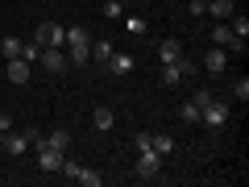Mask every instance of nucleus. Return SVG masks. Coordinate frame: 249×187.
I'll list each match as a JSON object with an SVG mask.
<instances>
[{
    "mask_svg": "<svg viewBox=\"0 0 249 187\" xmlns=\"http://www.w3.org/2000/svg\"><path fill=\"white\" fill-rule=\"evenodd\" d=\"M67 46H71V67H83V62H91V34L83 25H75V29H67Z\"/></svg>",
    "mask_w": 249,
    "mask_h": 187,
    "instance_id": "obj_1",
    "label": "nucleus"
},
{
    "mask_svg": "<svg viewBox=\"0 0 249 187\" xmlns=\"http://www.w3.org/2000/svg\"><path fill=\"white\" fill-rule=\"evenodd\" d=\"M199 121H204L208 129H224V125H229V104H220V100H208V104L199 108Z\"/></svg>",
    "mask_w": 249,
    "mask_h": 187,
    "instance_id": "obj_2",
    "label": "nucleus"
},
{
    "mask_svg": "<svg viewBox=\"0 0 249 187\" xmlns=\"http://www.w3.org/2000/svg\"><path fill=\"white\" fill-rule=\"evenodd\" d=\"M34 42H37V46H67V29L54 25V21H42L37 34H34Z\"/></svg>",
    "mask_w": 249,
    "mask_h": 187,
    "instance_id": "obj_3",
    "label": "nucleus"
},
{
    "mask_svg": "<svg viewBox=\"0 0 249 187\" xmlns=\"http://www.w3.org/2000/svg\"><path fill=\"white\" fill-rule=\"evenodd\" d=\"M208 42H212V46H220V50H245V42H241V37L229 29V21H220V25L212 29V37H208Z\"/></svg>",
    "mask_w": 249,
    "mask_h": 187,
    "instance_id": "obj_4",
    "label": "nucleus"
},
{
    "mask_svg": "<svg viewBox=\"0 0 249 187\" xmlns=\"http://www.w3.org/2000/svg\"><path fill=\"white\" fill-rule=\"evenodd\" d=\"M158 170H162V154H154L150 146L137 150V175L142 179H158Z\"/></svg>",
    "mask_w": 249,
    "mask_h": 187,
    "instance_id": "obj_5",
    "label": "nucleus"
},
{
    "mask_svg": "<svg viewBox=\"0 0 249 187\" xmlns=\"http://www.w3.org/2000/svg\"><path fill=\"white\" fill-rule=\"evenodd\" d=\"M37 58H42V67H46V71H54V75L71 67V58L62 54V46H42V54H37Z\"/></svg>",
    "mask_w": 249,
    "mask_h": 187,
    "instance_id": "obj_6",
    "label": "nucleus"
},
{
    "mask_svg": "<svg viewBox=\"0 0 249 187\" xmlns=\"http://www.w3.org/2000/svg\"><path fill=\"white\" fill-rule=\"evenodd\" d=\"M191 71H196V67H191L187 58H178V62H162V83H166V88H175V83H183Z\"/></svg>",
    "mask_w": 249,
    "mask_h": 187,
    "instance_id": "obj_7",
    "label": "nucleus"
},
{
    "mask_svg": "<svg viewBox=\"0 0 249 187\" xmlns=\"http://www.w3.org/2000/svg\"><path fill=\"white\" fill-rule=\"evenodd\" d=\"M37 167L42 170H62V150H54V146H37Z\"/></svg>",
    "mask_w": 249,
    "mask_h": 187,
    "instance_id": "obj_8",
    "label": "nucleus"
},
{
    "mask_svg": "<svg viewBox=\"0 0 249 187\" xmlns=\"http://www.w3.org/2000/svg\"><path fill=\"white\" fill-rule=\"evenodd\" d=\"M204 67L212 75H220L224 67H229V50H220V46H208V54H204Z\"/></svg>",
    "mask_w": 249,
    "mask_h": 187,
    "instance_id": "obj_9",
    "label": "nucleus"
},
{
    "mask_svg": "<svg viewBox=\"0 0 249 187\" xmlns=\"http://www.w3.org/2000/svg\"><path fill=\"white\" fill-rule=\"evenodd\" d=\"M29 142H37V133H17V137L4 133V146H0V150H9L13 158H17V154H25V150H29Z\"/></svg>",
    "mask_w": 249,
    "mask_h": 187,
    "instance_id": "obj_10",
    "label": "nucleus"
},
{
    "mask_svg": "<svg viewBox=\"0 0 249 187\" xmlns=\"http://www.w3.org/2000/svg\"><path fill=\"white\" fill-rule=\"evenodd\" d=\"M9 62V83H29V67H34V62H25V58H4Z\"/></svg>",
    "mask_w": 249,
    "mask_h": 187,
    "instance_id": "obj_11",
    "label": "nucleus"
},
{
    "mask_svg": "<svg viewBox=\"0 0 249 187\" xmlns=\"http://www.w3.org/2000/svg\"><path fill=\"white\" fill-rule=\"evenodd\" d=\"M158 58H162V62H178V58H183V42H175V37H166V42L158 46Z\"/></svg>",
    "mask_w": 249,
    "mask_h": 187,
    "instance_id": "obj_12",
    "label": "nucleus"
},
{
    "mask_svg": "<svg viewBox=\"0 0 249 187\" xmlns=\"http://www.w3.org/2000/svg\"><path fill=\"white\" fill-rule=\"evenodd\" d=\"M150 150L166 158V154H175V137H170V133H150Z\"/></svg>",
    "mask_w": 249,
    "mask_h": 187,
    "instance_id": "obj_13",
    "label": "nucleus"
},
{
    "mask_svg": "<svg viewBox=\"0 0 249 187\" xmlns=\"http://www.w3.org/2000/svg\"><path fill=\"white\" fill-rule=\"evenodd\" d=\"M208 13H212L216 21H229L232 13H237V4H232V0H208Z\"/></svg>",
    "mask_w": 249,
    "mask_h": 187,
    "instance_id": "obj_14",
    "label": "nucleus"
},
{
    "mask_svg": "<svg viewBox=\"0 0 249 187\" xmlns=\"http://www.w3.org/2000/svg\"><path fill=\"white\" fill-rule=\"evenodd\" d=\"M91 125H96L100 133H108V129L116 125V112H112V108H96V112H91Z\"/></svg>",
    "mask_w": 249,
    "mask_h": 187,
    "instance_id": "obj_15",
    "label": "nucleus"
},
{
    "mask_svg": "<svg viewBox=\"0 0 249 187\" xmlns=\"http://www.w3.org/2000/svg\"><path fill=\"white\" fill-rule=\"evenodd\" d=\"M108 71L112 75H129L133 71V54H112V58H108Z\"/></svg>",
    "mask_w": 249,
    "mask_h": 187,
    "instance_id": "obj_16",
    "label": "nucleus"
},
{
    "mask_svg": "<svg viewBox=\"0 0 249 187\" xmlns=\"http://www.w3.org/2000/svg\"><path fill=\"white\" fill-rule=\"evenodd\" d=\"M229 29L245 42V37H249V17H245V13H232V17H229Z\"/></svg>",
    "mask_w": 249,
    "mask_h": 187,
    "instance_id": "obj_17",
    "label": "nucleus"
},
{
    "mask_svg": "<svg viewBox=\"0 0 249 187\" xmlns=\"http://www.w3.org/2000/svg\"><path fill=\"white\" fill-rule=\"evenodd\" d=\"M112 42H91V58H96V62H104V67H108V58H112Z\"/></svg>",
    "mask_w": 249,
    "mask_h": 187,
    "instance_id": "obj_18",
    "label": "nucleus"
},
{
    "mask_svg": "<svg viewBox=\"0 0 249 187\" xmlns=\"http://www.w3.org/2000/svg\"><path fill=\"white\" fill-rule=\"evenodd\" d=\"M46 146H54V150H67V146H71V129H54V133L46 137Z\"/></svg>",
    "mask_w": 249,
    "mask_h": 187,
    "instance_id": "obj_19",
    "label": "nucleus"
},
{
    "mask_svg": "<svg viewBox=\"0 0 249 187\" xmlns=\"http://www.w3.org/2000/svg\"><path fill=\"white\" fill-rule=\"evenodd\" d=\"M21 37H4V42H0V54H4V58H21Z\"/></svg>",
    "mask_w": 249,
    "mask_h": 187,
    "instance_id": "obj_20",
    "label": "nucleus"
},
{
    "mask_svg": "<svg viewBox=\"0 0 249 187\" xmlns=\"http://www.w3.org/2000/svg\"><path fill=\"white\" fill-rule=\"evenodd\" d=\"M75 179H79L83 187H100V183H104V175H100V170H88V167H79V175H75Z\"/></svg>",
    "mask_w": 249,
    "mask_h": 187,
    "instance_id": "obj_21",
    "label": "nucleus"
},
{
    "mask_svg": "<svg viewBox=\"0 0 249 187\" xmlns=\"http://www.w3.org/2000/svg\"><path fill=\"white\" fill-rule=\"evenodd\" d=\"M178 116H183L187 125H196V121H199V104H196V100H187V104L178 108Z\"/></svg>",
    "mask_w": 249,
    "mask_h": 187,
    "instance_id": "obj_22",
    "label": "nucleus"
},
{
    "mask_svg": "<svg viewBox=\"0 0 249 187\" xmlns=\"http://www.w3.org/2000/svg\"><path fill=\"white\" fill-rule=\"evenodd\" d=\"M37 54H42V46H37V42H25V46H21V58H25V62H37Z\"/></svg>",
    "mask_w": 249,
    "mask_h": 187,
    "instance_id": "obj_23",
    "label": "nucleus"
},
{
    "mask_svg": "<svg viewBox=\"0 0 249 187\" xmlns=\"http://www.w3.org/2000/svg\"><path fill=\"white\" fill-rule=\"evenodd\" d=\"M187 13H191V17H204V13H208V0H191V4H187Z\"/></svg>",
    "mask_w": 249,
    "mask_h": 187,
    "instance_id": "obj_24",
    "label": "nucleus"
},
{
    "mask_svg": "<svg viewBox=\"0 0 249 187\" xmlns=\"http://www.w3.org/2000/svg\"><path fill=\"white\" fill-rule=\"evenodd\" d=\"M124 29H129V34H145V21L142 17H129V21H124Z\"/></svg>",
    "mask_w": 249,
    "mask_h": 187,
    "instance_id": "obj_25",
    "label": "nucleus"
},
{
    "mask_svg": "<svg viewBox=\"0 0 249 187\" xmlns=\"http://www.w3.org/2000/svg\"><path fill=\"white\" fill-rule=\"evenodd\" d=\"M232 92H237V100L245 104V100H249V79H237V88H232Z\"/></svg>",
    "mask_w": 249,
    "mask_h": 187,
    "instance_id": "obj_26",
    "label": "nucleus"
},
{
    "mask_svg": "<svg viewBox=\"0 0 249 187\" xmlns=\"http://www.w3.org/2000/svg\"><path fill=\"white\" fill-rule=\"evenodd\" d=\"M104 13H108V17H121V13H124V0H108Z\"/></svg>",
    "mask_w": 249,
    "mask_h": 187,
    "instance_id": "obj_27",
    "label": "nucleus"
},
{
    "mask_svg": "<svg viewBox=\"0 0 249 187\" xmlns=\"http://www.w3.org/2000/svg\"><path fill=\"white\" fill-rule=\"evenodd\" d=\"M208 100H216V96H212V92H208V88H199V92H196V104H199V108H204V104H208Z\"/></svg>",
    "mask_w": 249,
    "mask_h": 187,
    "instance_id": "obj_28",
    "label": "nucleus"
},
{
    "mask_svg": "<svg viewBox=\"0 0 249 187\" xmlns=\"http://www.w3.org/2000/svg\"><path fill=\"white\" fill-rule=\"evenodd\" d=\"M9 125H13V121H9V112H0V133H9Z\"/></svg>",
    "mask_w": 249,
    "mask_h": 187,
    "instance_id": "obj_29",
    "label": "nucleus"
},
{
    "mask_svg": "<svg viewBox=\"0 0 249 187\" xmlns=\"http://www.w3.org/2000/svg\"><path fill=\"white\" fill-rule=\"evenodd\" d=\"M0 146H4V133H0Z\"/></svg>",
    "mask_w": 249,
    "mask_h": 187,
    "instance_id": "obj_30",
    "label": "nucleus"
}]
</instances>
